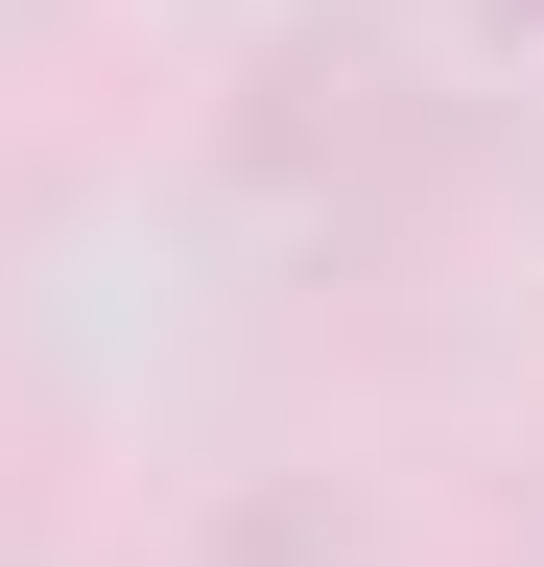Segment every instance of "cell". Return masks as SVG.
<instances>
[{"mask_svg": "<svg viewBox=\"0 0 544 567\" xmlns=\"http://www.w3.org/2000/svg\"><path fill=\"white\" fill-rule=\"evenodd\" d=\"M497 24H544V0H497Z\"/></svg>", "mask_w": 544, "mask_h": 567, "instance_id": "6da1fadb", "label": "cell"}]
</instances>
